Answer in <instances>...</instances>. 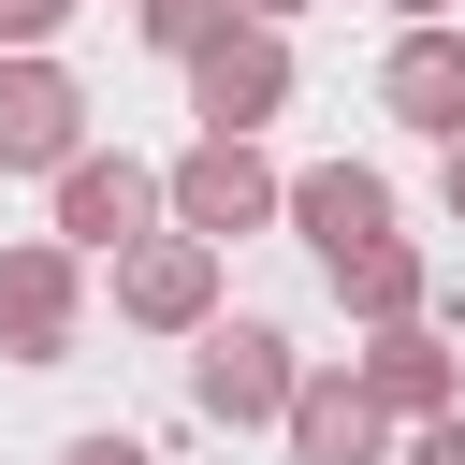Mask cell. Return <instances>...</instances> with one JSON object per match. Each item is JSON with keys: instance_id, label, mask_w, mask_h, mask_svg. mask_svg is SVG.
I'll list each match as a JSON object with an SVG mask.
<instances>
[{"instance_id": "obj_1", "label": "cell", "mask_w": 465, "mask_h": 465, "mask_svg": "<svg viewBox=\"0 0 465 465\" xmlns=\"http://www.w3.org/2000/svg\"><path fill=\"white\" fill-rule=\"evenodd\" d=\"M291 392H305V363H291L276 320H203V349H189V407L203 421L262 436V421H291Z\"/></svg>"}, {"instance_id": "obj_2", "label": "cell", "mask_w": 465, "mask_h": 465, "mask_svg": "<svg viewBox=\"0 0 465 465\" xmlns=\"http://www.w3.org/2000/svg\"><path fill=\"white\" fill-rule=\"evenodd\" d=\"M160 218H174V174H145L131 145H116V160L87 145V160L58 174V247H87V262H131Z\"/></svg>"}, {"instance_id": "obj_3", "label": "cell", "mask_w": 465, "mask_h": 465, "mask_svg": "<svg viewBox=\"0 0 465 465\" xmlns=\"http://www.w3.org/2000/svg\"><path fill=\"white\" fill-rule=\"evenodd\" d=\"M73 320H87V247L15 232L0 247V349L15 363H73Z\"/></svg>"}, {"instance_id": "obj_4", "label": "cell", "mask_w": 465, "mask_h": 465, "mask_svg": "<svg viewBox=\"0 0 465 465\" xmlns=\"http://www.w3.org/2000/svg\"><path fill=\"white\" fill-rule=\"evenodd\" d=\"M262 218H291V174L247 145V131H203L189 160H174V232H262Z\"/></svg>"}, {"instance_id": "obj_5", "label": "cell", "mask_w": 465, "mask_h": 465, "mask_svg": "<svg viewBox=\"0 0 465 465\" xmlns=\"http://www.w3.org/2000/svg\"><path fill=\"white\" fill-rule=\"evenodd\" d=\"M276 102H291V29L232 15V29H218V44L189 58V116H203V131H262Z\"/></svg>"}, {"instance_id": "obj_6", "label": "cell", "mask_w": 465, "mask_h": 465, "mask_svg": "<svg viewBox=\"0 0 465 465\" xmlns=\"http://www.w3.org/2000/svg\"><path fill=\"white\" fill-rule=\"evenodd\" d=\"M87 160V87L58 58H0V174H73Z\"/></svg>"}, {"instance_id": "obj_7", "label": "cell", "mask_w": 465, "mask_h": 465, "mask_svg": "<svg viewBox=\"0 0 465 465\" xmlns=\"http://www.w3.org/2000/svg\"><path fill=\"white\" fill-rule=\"evenodd\" d=\"M116 320H145V334H203V320H218V247H203V232H145V247L116 262Z\"/></svg>"}, {"instance_id": "obj_8", "label": "cell", "mask_w": 465, "mask_h": 465, "mask_svg": "<svg viewBox=\"0 0 465 465\" xmlns=\"http://www.w3.org/2000/svg\"><path fill=\"white\" fill-rule=\"evenodd\" d=\"M291 232L320 262H363V247H392V189L363 160H320V174H291Z\"/></svg>"}, {"instance_id": "obj_9", "label": "cell", "mask_w": 465, "mask_h": 465, "mask_svg": "<svg viewBox=\"0 0 465 465\" xmlns=\"http://www.w3.org/2000/svg\"><path fill=\"white\" fill-rule=\"evenodd\" d=\"M363 392H378L392 421H450V407H465V363H450L436 320H392V334H363Z\"/></svg>"}, {"instance_id": "obj_10", "label": "cell", "mask_w": 465, "mask_h": 465, "mask_svg": "<svg viewBox=\"0 0 465 465\" xmlns=\"http://www.w3.org/2000/svg\"><path fill=\"white\" fill-rule=\"evenodd\" d=\"M378 421H392V407L363 392V363H320L276 436H291V465H378Z\"/></svg>"}, {"instance_id": "obj_11", "label": "cell", "mask_w": 465, "mask_h": 465, "mask_svg": "<svg viewBox=\"0 0 465 465\" xmlns=\"http://www.w3.org/2000/svg\"><path fill=\"white\" fill-rule=\"evenodd\" d=\"M378 102H392L407 131H436V145H465V29H407V44L378 58Z\"/></svg>"}, {"instance_id": "obj_12", "label": "cell", "mask_w": 465, "mask_h": 465, "mask_svg": "<svg viewBox=\"0 0 465 465\" xmlns=\"http://www.w3.org/2000/svg\"><path fill=\"white\" fill-rule=\"evenodd\" d=\"M334 291H349L378 334H392V320H436V276H421V247H407V232H392V247H363V262H334Z\"/></svg>"}, {"instance_id": "obj_13", "label": "cell", "mask_w": 465, "mask_h": 465, "mask_svg": "<svg viewBox=\"0 0 465 465\" xmlns=\"http://www.w3.org/2000/svg\"><path fill=\"white\" fill-rule=\"evenodd\" d=\"M131 29H145L160 58H203V44L232 29V0H131Z\"/></svg>"}, {"instance_id": "obj_14", "label": "cell", "mask_w": 465, "mask_h": 465, "mask_svg": "<svg viewBox=\"0 0 465 465\" xmlns=\"http://www.w3.org/2000/svg\"><path fill=\"white\" fill-rule=\"evenodd\" d=\"M58 29H73V0H0V58H44Z\"/></svg>"}, {"instance_id": "obj_15", "label": "cell", "mask_w": 465, "mask_h": 465, "mask_svg": "<svg viewBox=\"0 0 465 465\" xmlns=\"http://www.w3.org/2000/svg\"><path fill=\"white\" fill-rule=\"evenodd\" d=\"M58 465H160V450H145V436H73Z\"/></svg>"}, {"instance_id": "obj_16", "label": "cell", "mask_w": 465, "mask_h": 465, "mask_svg": "<svg viewBox=\"0 0 465 465\" xmlns=\"http://www.w3.org/2000/svg\"><path fill=\"white\" fill-rule=\"evenodd\" d=\"M407 465H465V407H450V421H421V436H407Z\"/></svg>"}, {"instance_id": "obj_17", "label": "cell", "mask_w": 465, "mask_h": 465, "mask_svg": "<svg viewBox=\"0 0 465 465\" xmlns=\"http://www.w3.org/2000/svg\"><path fill=\"white\" fill-rule=\"evenodd\" d=\"M392 15H407V29H450V0H392Z\"/></svg>"}, {"instance_id": "obj_18", "label": "cell", "mask_w": 465, "mask_h": 465, "mask_svg": "<svg viewBox=\"0 0 465 465\" xmlns=\"http://www.w3.org/2000/svg\"><path fill=\"white\" fill-rule=\"evenodd\" d=\"M232 15H262V29H291V15H305V0H232Z\"/></svg>"}, {"instance_id": "obj_19", "label": "cell", "mask_w": 465, "mask_h": 465, "mask_svg": "<svg viewBox=\"0 0 465 465\" xmlns=\"http://www.w3.org/2000/svg\"><path fill=\"white\" fill-rule=\"evenodd\" d=\"M436 189H450V218H465V145H450V174H436Z\"/></svg>"}]
</instances>
